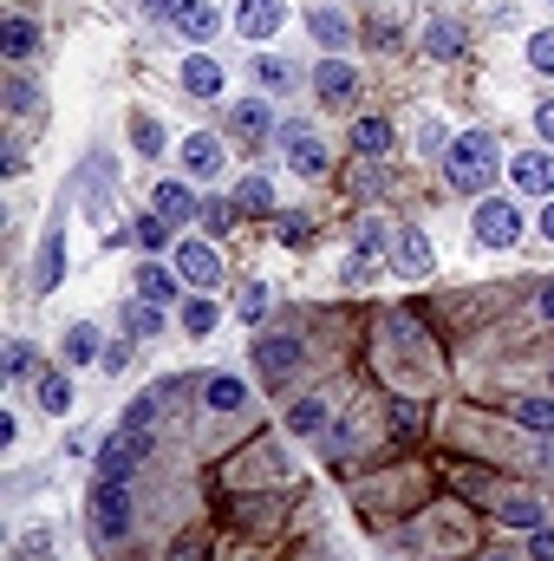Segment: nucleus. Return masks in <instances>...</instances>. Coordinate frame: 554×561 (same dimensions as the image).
Segmentation results:
<instances>
[{
    "label": "nucleus",
    "mask_w": 554,
    "mask_h": 561,
    "mask_svg": "<svg viewBox=\"0 0 554 561\" xmlns=\"http://www.w3.org/2000/svg\"><path fill=\"white\" fill-rule=\"evenodd\" d=\"M496 163H503L496 131H457L450 150H443V176H450V190H463V196H483V190L496 183Z\"/></svg>",
    "instance_id": "1"
},
{
    "label": "nucleus",
    "mask_w": 554,
    "mask_h": 561,
    "mask_svg": "<svg viewBox=\"0 0 554 561\" xmlns=\"http://www.w3.org/2000/svg\"><path fill=\"white\" fill-rule=\"evenodd\" d=\"M131 523H138L131 490H125V483H112V477H99V483H92V536H99L105 549H118V542L131 536Z\"/></svg>",
    "instance_id": "2"
},
{
    "label": "nucleus",
    "mask_w": 554,
    "mask_h": 561,
    "mask_svg": "<svg viewBox=\"0 0 554 561\" xmlns=\"http://www.w3.org/2000/svg\"><path fill=\"white\" fill-rule=\"evenodd\" d=\"M470 496H476L503 529H542V496H535V490H516V483H476Z\"/></svg>",
    "instance_id": "3"
},
{
    "label": "nucleus",
    "mask_w": 554,
    "mask_h": 561,
    "mask_svg": "<svg viewBox=\"0 0 554 561\" xmlns=\"http://www.w3.org/2000/svg\"><path fill=\"white\" fill-rule=\"evenodd\" d=\"M470 229H476L483 249H516V242H522V209H516L509 196H483L476 216H470Z\"/></svg>",
    "instance_id": "4"
},
{
    "label": "nucleus",
    "mask_w": 554,
    "mask_h": 561,
    "mask_svg": "<svg viewBox=\"0 0 554 561\" xmlns=\"http://www.w3.org/2000/svg\"><path fill=\"white\" fill-rule=\"evenodd\" d=\"M300 366H307V346H300L293 333H255V373H262V379L280 386V379H293Z\"/></svg>",
    "instance_id": "5"
},
{
    "label": "nucleus",
    "mask_w": 554,
    "mask_h": 561,
    "mask_svg": "<svg viewBox=\"0 0 554 561\" xmlns=\"http://www.w3.org/2000/svg\"><path fill=\"white\" fill-rule=\"evenodd\" d=\"M143 457H150V431H112V437L99 444V477L125 483V477L138 470Z\"/></svg>",
    "instance_id": "6"
},
{
    "label": "nucleus",
    "mask_w": 554,
    "mask_h": 561,
    "mask_svg": "<svg viewBox=\"0 0 554 561\" xmlns=\"http://www.w3.org/2000/svg\"><path fill=\"white\" fill-rule=\"evenodd\" d=\"M280 157H287V170H293V176H326V170H333L326 144L313 138L307 125H287V131H280Z\"/></svg>",
    "instance_id": "7"
},
{
    "label": "nucleus",
    "mask_w": 554,
    "mask_h": 561,
    "mask_svg": "<svg viewBox=\"0 0 554 561\" xmlns=\"http://www.w3.org/2000/svg\"><path fill=\"white\" fill-rule=\"evenodd\" d=\"M176 275L189 280L196 294H209V287H222V255H216L209 242L189 236V242H176Z\"/></svg>",
    "instance_id": "8"
},
{
    "label": "nucleus",
    "mask_w": 554,
    "mask_h": 561,
    "mask_svg": "<svg viewBox=\"0 0 554 561\" xmlns=\"http://www.w3.org/2000/svg\"><path fill=\"white\" fill-rule=\"evenodd\" d=\"M509 183H516L522 196H535V203H554V157L549 150H522V157H509Z\"/></svg>",
    "instance_id": "9"
},
{
    "label": "nucleus",
    "mask_w": 554,
    "mask_h": 561,
    "mask_svg": "<svg viewBox=\"0 0 554 561\" xmlns=\"http://www.w3.org/2000/svg\"><path fill=\"white\" fill-rule=\"evenodd\" d=\"M280 26H287V0H242L235 7V33L255 39V46H268Z\"/></svg>",
    "instance_id": "10"
},
{
    "label": "nucleus",
    "mask_w": 554,
    "mask_h": 561,
    "mask_svg": "<svg viewBox=\"0 0 554 561\" xmlns=\"http://www.w3.org/2000/svg\"><path fill=\"white\" fill-rule=\"evenodd\" d=\"M176 386H183V379H157L150 392H138V399L125 405V419H118V431H157V419H163V412L176 405Z\"/></svg>",
    "instance_id": "11"
},
{
    "label": "nucleus",
    "mask_w": 554,
    "mask_h": 561,
    "mask_svg": "<svg viewBox=\"0 0 554 561\" xmlns=\"http://www.w3.org/2000/svg\"><path fill=\"white\" fill-rule=\"evenodd\" d=\"M313 92H320L326 105H346V99L359 92V72H353V59H339V53H326V59L313 66Z\"/></svg>",
    "instance_id": "12"
},
{
    "label": "nucleus",
    "mask_w": 554,
    "mask_h": 561,
    "mask_svg": "<svg viewBox=\"0 0 554 561\" xmlns=\"http://www.w3.org/2000/svg\"><path fill=\"white\" fill-rule=\"evenodd\" d=\"M150 209H157V216H170V222H176V229H183V222H196V216H203V203H196V190H189V183H183V176H163V183H157V190H150Z\"/></svg>",
    "instance_id": "13"
},
{
    "label": "nucleus",
    "mask_w": 554,
    "mask_h": 561,
    "mask_svg": "<svg viewBox=\"0 0 554 561\" xmlns=\"http://www.w3.org/2000/svg\"><path fill=\"white\" fill-rule=\"evenodd\" d=\"M203 405H209L216 419L249 412V379H242V373H209V379H203Z\"/></svg>",
    "instance_id": "14"
},
{
    "label": "nucleus",
    "mask_w": 554,
    "mask_h": 561,
    "mask_svg": "<svg viewBox=\"0 0 554 561\" xmlns=\"http://www.w3.org/2000/svg\"><path fill=\"white\" fill-rule=\"evenodd\" d=\"M176 33H183L189 46H209V39L222 33V13H216L209 0H183V7H176Z\"/></svg>",
    "instance_id": "15"
},
{
    "label": "nucleus",
    "mask_w": 554,
    "mask_h": 561,
    "mask_svg": "<svg viewBox=\"0 0 554 561\" xmlns=\"http://www.w3.org/2000/svg\"><path fill=\"white\" fill-rule=\"evenodd\" d=\"M307 33H313V39H320L326 53H346L359 26H353V20H346L339 7H313V13H307Z\"/></svg>",
    "instance_id": "16"
},
{
    "label": "nucleus",
    "mask_w": 554,
    "mask_h": 561,
    "mask_svg": "<svg viewBox=\"0 0 554 561\" xmlns=\"http://www.w3.org/2000/svg\"><path fill=\"white\" fill-rule=\"evenodd\" d=\"M0 53H7V66H26V59L39 53V26H33L26 13H7V20H0Z\"/></svg>",
    "instance_id": "17"
},
{
    "label": "nucleus",
    "mask_w": 554,
    "mask_h": 561,
    "mask_svg": "<svg viewBox=\"0 0 554 561\" xmlns=\"http://www.w3.org/2000/svg\"><path fill=\"white\" fill-rule=\"evenodd\" d=\"M176 79H183L189 99H222V66H216L209 53H189V59L176 66Z\"/></svg>",
    "instance_id": "18"
},
{
    "label": "nucleus",
    "mask_w": 554,
    "mask_h": 561,
    "mask_svg": "<svg viewBox=\"0 0 554 561\" xmlns=\"http://www.w3.org/2000/svg\"><path fill=\"white\" fill-rule=\"evenodd\" d=\"M176 157H183L189 176H222V163H229V157H222V138H209V131H189Z\"/></svg>",
    "instance_id": "19"
},
{
    "label": "nucleus",
    "mask_w": 554,
    "mask_h": 561,
    "mask_svg": "<svg viewBox=\"0 0 554 561\" xmlns=\"http://www.w3.org/2000/svg\"><path fill=\"white\" fill-rule=\"evenodd\" d=\"M131 280H138V300H150V307H170V300H176V280H183V275H176V268H163L157 255H143Z\"/></svg>",
    "instance_id": "20"
},
{
    "label": "nucleus",
    "mask_w": 554,
    "mask_h": 561,
    "mask_svg": "<svg viewBox=\"0 0 554 561\" xmlns=\"http://www.w3.org/2000/svg\"><path fill=\"white\" fill-rule=\"evenodd\" d=\"M509 419L522 424V431H535V437H554V399L549 392H516L509 399Z\"/></svg>",
    "instance_id": "21"
},
{
    "label": "nucleus",
    "mask_w": 554,
    "mask_h": 561,
    "mask_svg": "<svg viewBox=\"0 0 554 561\" xmlns=\"http://www.w3.org/2000/svg\"><path fill=\"white\" fill-rule=\"evenodd\" d=\"M66 280V229H46V242H39V268H33V287L39 294H53Z\"/></svg>",
    "instance_id": "22"
},
{
    "label": "nucleus",
    "mask_w": 554,
    "mask_h": 561,
    "mask_svg": "<svg viewBox=\"0 0 554 561\" xmlns=\"http://www.w3.org/2000/svg\"><path fill=\"white\" fill-rule=\"evenodd\" d=\"M59 353H66V366H92V359H105V340H99L92 320H72L66 340H59Z\"/></svg>",
    "instance_id": "23"
},
{
    "label": "nucleus",
    "mask_w": 554,
    "mask_h": 561,
    "mask_svg": "<svg viewBox=\"0 0 554 561\" xmlns=\"http://www.w3.org/2000/svg\"><path fill=\"white\" fill-rule=\"evenodd\" d=\"M229 125H235V138H268V125H275V112H268V99H235L229 105Z\"/></svg>",
    "instance_id": "24"
},
{
    "label": "nucleus",
    "mask_w": 554,
    "mask_h": 561,
    "mask_svg": "<svg viewBox=\"0 0 554 561\" xmlns=\"http://www.w3.org/2000/svg\"><path fill=\"white\" fill-rule=\"evenodd\" d=\"M353 150H359V157H392V150H399V125L359 118V125H353Z\"/></svg>",
    "instance_id": "25"
},
{
    "label": "nucleus",
    "mask_w": 554,
    "mask_h": 561,
    "mask_svg": "<svg viewBox=\"0 0 554 561\" xmlns=\"http://www.w3.org/2000/svg\"><path fill=\"white\" fill-rule=\"evenodd\" d=\"M287 431H293V437H326V431H333L326 399H293V405H287Z\"/></svg>",
    "instance_id": "26"
},
{
    "label": "nucleus",
    "mask_w": 554,
    "mask_h": 561,
    "mask_svg": "<svg viewBox=\"0 0 554 561\" xmlns=\"http://www.w3.org/2000/svg\"><path fill=\"white\" fill-rule=\"evenodd\" d=\"M170 236H176V222H170V216H157V209L131 216V242H138L143 255H163V249H170Z\"/></svg>",
    "instance_id": "27"
},
{
    "label": "nucleus",
    "mask_w": 554,
    "mask_h": 561,
    "mask_svg": "<svg viewBox=\"0 0 554 561\" xmlns=\"http://www.w3.org/2000/svg\"><path fill=\"white\" fill-rule=\"evenodd\" d=\"M176 320H183V333H189V340H209L222 313H216V300H209V294H189V300L176 307Z\"/></svg>",
    "instance_id": "28"
},
{
    "label": "nucleus",
    "mask_w": 554,
    "mask_h": 561,
    "mask_svg": "<svg viewBox=\"0 0 554 561\" xmlns=\"http://www.w3.org/2000/svg\"><path fill=\"white\" fill-rule=\"evenodd\" d=\"M33 386H39V412L46 419H66L72 412V373H39Z\"/></svg>",
    "instance_id": "29"
},
{
    "label": "nucleus",
    "mask_w": 554,
    "mask_h": 561,
    "mask_svg": "<svg viewBox=\"0 0 554 561\" xmlns=\"http://www.w3.org/2000/svg\"><path fill=\"white\" fill-rule=\"evenodd\" d=\"M392 255H399V268H405V275H430V262H437L424 229H399V249H392Z\"/></svg>",
    "instance_id": "30"
},
{
    "label": "nucleus",
    "mask_w": 554,
    "mask_h": 561,
    "mask_svg": "<svg viewBox=\"0 0 554 561\" xmlns=\"http://www.w3.org/2000/svg\"><path fill=\"white\" fill-rule=\"evenodd\" d=\"M249 72H255L262 92H293V85H300V66H287V59H275V53H262Z\"/></svg>",
    "instance_id": "31"
},
{
    "label": "nucleus",
    "mask_w": 554,
    "mask_h": 561,
    "mask_svg": "<svg viewBox=\"0 0 554 561\" xmlns=\"http://www.w3.org/2000/svg\"><path fill=\"white\" fill-rule=\"evenodd\" d=\"M235 209L242 216H275V183L268 176H242L235 183Z\"/></svg>",
    "instance_id": "32"
},
{
    "label": "nucleus",
    "mask_w": 554,
    "mask_h": 561,
    "mask_svg": "<svg viewBox=\"0 0 554 561\" xmlns=\"http://www.w3.org/2000/svg\"><path fill=\"white\" fill-rule=\"evenodd\" d=\"M424 53H430V59H457V53H463V26H457V20H430V26H424Z\"/></svg>",
    "instance_id": "33"
},
{
    "label": "nucleus",
    "mask_w": 554,
    "mask_h": 561,
    "mask_svg": "<svg viewBox=\"0 0 554 561\" xmlns=\"http://www.w3.org/2000/svg\"><path fill=\"white\" fill-rule=\"evenodd\" d=\"M399 249V229H385V222H359V262H379V255H392Z\"/></svg>",
    "instance_id": "34"
},
{
    "label": "nucleus",
    "mask_w": 554,
    "mask_h": 561,
    "mask_svg": "<svg viewBox=\"0 0 554 561\" xmlns=\"http://www.w3.org/2000/svg\"><path fill=\"white\" fill-rule=\"evenodd\" d=\"M125 333H138V340H157V333H163V307H150V300H131V307H125Z\"/></svg>",
    "instance_id": "35"
},
{
    "label": "nucleus",
    "mask_w": 554,
    "mask_h": 561,
    "mask_svg": "<svg viewBox=\"0 0 554 561\" xmlns=\"http://www.w3.org/2000/svg\"><path fill=\"white\" fill-rule=\"evenodd\" d=\"M33 105H39V85H33L20 66H13V72H7V112L20 118V112H33Z\"/></svg>",
    "instance_id": "36"
},
{
    "label": "nucleus",
    "mask_w": 554,
    "mask_h": 561,
    "mask_svg": "<svg viewBox=\"0 0 554 561\" xmlns=\"http://www.w3.org/2000/svg\"><path fill=\"white\" fill-rule=\"evenodd\" d=\"M131 144H138V157H163V125H157V118H150V112H138V118H131Z\"/></svg>",
    "instance_id": "37"
},
{
    "label": "nucleus",
    "mask_w": 554,
    "mask_h": 561,
    "mask_svg": "<svg viewBox=\"0 0 554 561\" xmlns=\"http://www.w3.org/2000/svg\"><path fill=\"white\" fill-rule=\"evenodd\" d=\"M33 373H39V353H33L26 340H13V346H7V379L20 386V379H33Z\"/></svg>",
    "instance_id": "38"
},
{
    "label": "nucleus",
    "mask_w": 554,
    "mask_h": 561,
    "mask_svg": "<svg viewBox=\"0 0 554 561\" xmlns=\"http://www.w3.org/2000/svg\"><path fill=\"white\" fill-rule=\"evenodd\" d=\"M235 313H242V320H262V313H268V287H262V280H249V287L235 294Z\"/></svg>",
    "instance_id": "39"
},
{
    "label": "nucleus",
    "mask_w": 554,
    "mask_h": 561,
    "mask_svg": "<svg viewBox=\"0 0 554 561\" xmlns=\"http://www.w3.org/2000/svg\"><path fill=\"white\" fill-rule=\"evenodd\" d=\"M529 66H535L542 79H554V26H549V33H535V39H529Z\"/></svg>",
    "instance_id": "40"
},
{
    "label": "nucleus",
    "mask_w": 554,
    "mask_h": 561,
    "mask_svg": "<svg viewBox=\"0 0 554 561\" xmlns=\"http://www.w3.org/2000/svg\"><path fill=\"white\" fill-rule=\"evenodd\" d=\"M392 424H399V437H417V424H424V412H417L412 399H399V405H392Z\"/></svg>",
    "instance_id": "41"
},
{
    "label": "nucleus",
    "mask_w": 554,
    "mask_h": 561,
    "mask_svg": "<svg viewBox=\"0 0 554 561\" xmlns=\"http://www.w3.org/2000/svg\"><path fill=\"white\" fill-rule=\"evenodd\" d=\"M170 561H209V536H183V542L170 549Z\"/></svg>",
    "instance_id": "42"
},
{
    "label": "nucleus",
    "mask_w": 554,
    "mask_h": 561,
    "mask_svg": "<svg viewBox=\"0 0 554 561\" xmlns=\"http://www.w3.org/2000/svg\"><path fill=\"white\" fill-rule=\"evenodd\" d=\"M529 561H554V529L542 523V529H529Z\"/></svg>",
    "instance_id": "43"
},
{
    "label": "nucleus",
    "mask_w": 554,
    "mask_h": 561,
    "mask_svg": "<svg viewBox=\"0 0 554 561\" xmlns=\"http://www.w3.org/2000/svg\"><path fill=\"white\" fill-rule=\"evenodd\" d=\"M203 222H209V229H222V222H235V203H222V196H209V203H203Z\"/></svg>",
    "instance_id": "44"
},
{
    "label": "nucleus",
    "mask_w": 554,
    "mask_h": 561,
    "mask_svg": "<svg viewBox=\"0 0 554 561\" xmlns=\"http://www.w3.org/2000/svg\"><path fill=\"white\" fill-rule=\"evenodd\" d=\"M424 150H430V157H437V150H450V131H443V118H430V125H424Z\"/></svg>",
    "instance_id": "45"
},
{
    "label": "nucleus",
    "mask_w": 554,
    "mask_h": 561,
    "mask_svg": "<svg viewBox=\"0 0 554 561\" xmlns=\"http://www.w3.org/2000/svg\"><path fill=\"white\" fill-rule=\"evenodd\" d=\"M280 236H287V242H307V216H300V209H287V216H280Z\"/></svg>",
    "instance_id": "46"
},
{
    "label": "nucleus",
    "mask_w": 554,
    "mask_h": 561,
    "mask_svg": "<svg viewBox=\"0 0 554 561\" xmlns=\"http://www.w3.org/2000/svg\"><path fill=\"white\" fill-rule=\"evenodd\" d=\"M131 366V340H118V346H105V373H125Z\"/></svg>",
    "instance_id": "47"
},
{
    "label": "nucleus",
    "mask_w": 554,
    "mask_h": 561,
    "mask_svg": "<svg viewBox=\"0 0 554 561\" xmlns=\"http://www.w3.org/2000/svg\"><path fill=\"white\" fill-rule=\"evenodd\" d=\"M535 313H542V320H554V280H542V294H535Z\"/></svg>",
    "instance_id": "48"
},
{
    "label": "nucleus",
    "mask_w": 554,
    "mask_h": 561,
    "mask_svg": "<svg viewBox=\"0 0 554 561\" xmlns=\"http://www.w3.org/2000/svg\"><path fill=\"white\" fill-rule=\"evenodd\" d=\"M535 125H542V144H554V99L542 105V112H535Z\"/></svg>",
    "instance_id": "49"
},
{
    "label": "nucleus",
    "mask_w": 554,
    "mask_h": 561,
    "mask_svg": "<svg viewBox=\"0 0 554 561\" xmlns=\"http://www.w3.org/2000/svg\"><path fill=\"white\" fill-rule=\"evenodd\" d=\"M176 7H183V0H143V13H157V20H163V13H176Z\"/></svg>",
    "instance_id": "50"
},
{
    "label": "nucleus",
    "mask_w": 554,
    "mask_h": 561,
    "mask_svg": "<svg viewBox=\"0 0 554 561\" xmlns=\"http://www.w3.org/2000/svg\"><path fill=\"white\" fill-rule=\"evenodd\" d=\"M535 457H542V463L554 470V437H535Z\"/></svg>",
    "instance_id": "51"
},
{
    "label": "nucleus",
    "mask_w": 554,
    "mask_h": 561,
    "mask_svg": "<svg viewBox=\"0 0 554 561\" xmlns=\"http://www.w3.org/2000/svg\"><path fill=\"white\" fill-rule=\"evenodd\" d=\"M13 561H46V542L33 536V542H26V556H13Z\"/></svg>",
    "instance_id": "52"
},
{
    "label": "nucleus",
    "mask_w": 554,
    "mask_h": 561,
    "mask_svg": "<svg viewBox=\"0 0 554 561\" xmlns=\"http://www.w3.org/2000/svg\"><path fill=\"white\" fill-rule=\"evenodd\" d=\"M542 236H549V242H554V203H549V209H542Z\"/></svg>",
    "instance_id": "53"
},
{
    "label": "nucleus",
    "mask_w": 554,
    "mask_h": 561,
    "mask_svg": "<svg viewBox=\"0 0 554 561\" xmlns=\"http://www.w3.org/2000/svg\"><path fill=\"white\" fill-rule=\"evenodd\" d=\"M483 561H516V556H483Z\"/></svg>",
    "instance_id": "54"
},
{
    "label": "nucleus",
    "mask_w": 554,
    "mask_h": 561,
    "mask_svg": "<svg viewBox=\"0 0 554 561\" xmlns=\"http://www.w3.org/2000/svg\"><path fill=\"white\" fill-rule=\"evenodd\" d=\"M549 7H554V0H549Z\"/></svg>",
    "instance_id": "55"
}]
</instances>
